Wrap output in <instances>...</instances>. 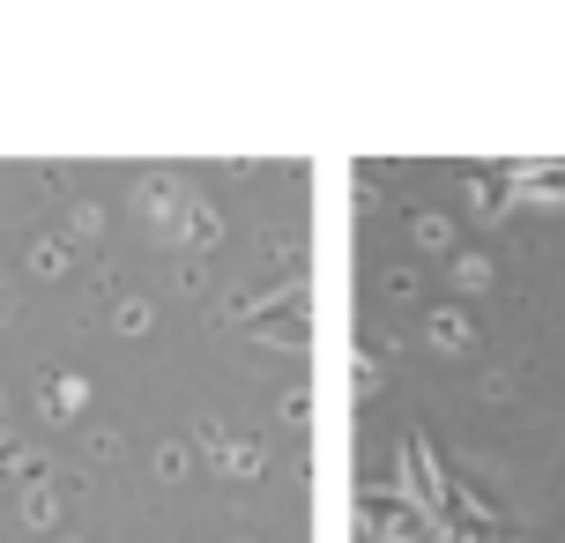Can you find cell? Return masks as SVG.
I'll return each instance as SVG.
<instances>
[]
</instances>
